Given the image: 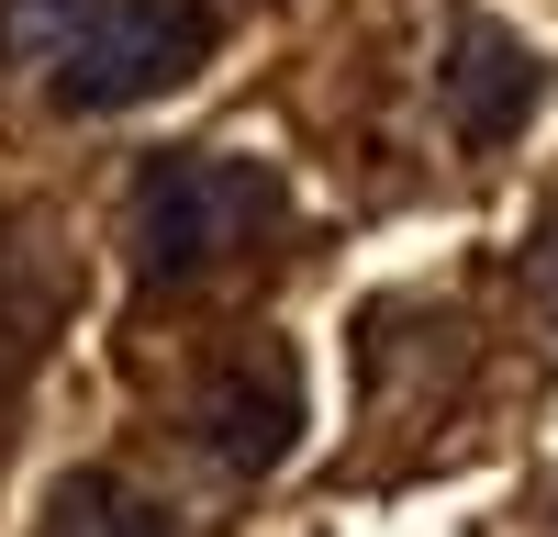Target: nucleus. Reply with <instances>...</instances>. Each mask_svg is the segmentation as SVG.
<instances>
[{
	"label": "nucleus",
	"instance_id": "obj_2",
	"mask_svg": "<svg viewBox=\"0 0 558 537\" xmlns=\"http://www.w3.org/2000/svg\"><path fill=\"white\" fill-rule=\"evenodd\" d=\"M202 45H213V23L191 0H89L57 34V79L45 90H57L68 112H134V102H157L168 79H191Z\"/></svg>",
	"mask_w": 558,
	"mask_h": 537
},
{
	"label": "nucleus",
	"instance_id": "obj_5",
	"mask_svg": "<svg viewBox=\"0 0 558 537\" xmlns=\"http://www.w3.org/2000/svg\"><path fill=\"white\" fill-rule=\"evenodd\" d=\"M45 537H179V526H168V504H146L134 481L78 470V481H57V515H45Z\"/></svg>",
	"mask_w": 558,
	"mask_h": 537
},
{
	"label": "nucleus",
	"instance_id": "obj_3",
	"mask_svg": "<svg viewBox=\"0 0 558 537\" xmlns=\"http://www.w3.org/2000/svg\"><path fill=\"white\" fill-rule=\"evenodd\" d=\"M536 57L502 23H481V12H458L447 23V57H436V102H447V123H458V146H502V134H525V112H536Z\"/></svg>",
	"mask_w": 558,
	"mask_h": 537
},
{
	"label": "nucleus",
	"instance_id": "obj_1",
	"mask_svg": "<svg viewBox=\"0 0 558 537\" xmlns=\"http://www.w3.org/2000/svg\"><path fill=\"white\" fill-rule=\"evenodd\" d=\"M279 213H291V191H279L268 157L179 146V157H146L134 213H123V247H134V268H146V281H202V268L268 247Z\"/></svg>",
	"mask_w": 558,
	"mask_h": 537
},
{
	"label": "nucleus",
	"instance_id": "obj_6",
	"mask_svg": "<svg viewBox=\"0 0 558 537\" xmlns=\"http://www.w3.org/2000/svg\"><path fill=\"white\" fill-rule=\"evenodd\" d=\"M536 291H547V325H558V224H547V247H536Z\"/></svg>",
	"mask_w": 558,
	"mask_h": 537
},
{
	"label": "nucleus",
	"instance_id": "obj_4",
	"mask_svg": "<svg viewBox=\"0 0 558 537\" xmlns=\"http://www.w3.org/2000/svg\"><path fill=\"white\" fill-rule=\"evenodd\" d=\"M202 448H213V460L223 470H279V460H291V448H302V381H291V358H235V370H213L202 381Z\"/></svg>",
	"mask_w": 558,
	"mask_h": 537
}]
</instances>
